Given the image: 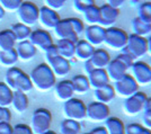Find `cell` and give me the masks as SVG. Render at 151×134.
Masks as SVG:
<instances>
[{
  "mask_svg": "<svg viewBox=\"0 0 151 134\" xmlns=\"http://www.w3.org/2000/svg\"><path fill=\"white\" fill-rule=\"evenodd\" d=\"M29 78L33 83V87L41 91H47L54 88L57 83V77L51 70L49 64L43 63L37 64L29 73Z\"/></svg>",
  "mask_w": 151,
  "mask_h": 134,
  "instance_id": "6da1fadb",
  "label": "cell"
},
{
  "mask_svg": "<svg viewBox=\"0 0 151 134\" xmlns=\"http://www.w3.org/2000/svg\"><path fill=\"white\" fill-rule=\"evenodd\" d=\"M5 82L13 91H22L27 94L34 88L29 75L17 67L8 68L5 75Z\"/></svg>",
  "mask_w": 151,
  "mask_h": 134,
  "instance_id": "7a4b0ae2",
  "label": "cell"
},
{
  "mask_svg": "<svg viewBox=\"0 0 151 134\" xmlns=\"http://www.w3.org/2000/svg\"><path fill=\"white\" fill-rule=\"evenodd\" d=\"M129 34L120 27L111 26L105 29L104 44L115 51H122L126 46Z\"/></svg>",
  "mask_w": 151,
  "mask_h": 134,
  "instance_id": "3957f363",
  "label": "cell"
},
{
  "mask_svg": "<svg viewBox=\"0 0 151 134\" xmlns=\"http://www.w3.org/2000/svg\"><path fill=\"white\" fill-rule=\"evenodd\" d=\"M63 114L65 118L82 121L87 116V105L79 98H70L63 102Z\"/></svg>",
  "mask_w": 151,
  "mask_h": 134,
  "instance_id": "277c9868",
  "label": "cell"
},
{
  "mask_svg": "<svg viewBox=\"0 0 151 134\" xmlns=\"http://www.w3.org/2000/svg\"><path fill=\"white\" fill-rule=\"evenodd\" d=\"M52 124V114L47 108H37L33 112L31 128L34 134H43L49 131Z\"/></svg>",
  "mask_w": 151,
  "mask_h": 134,
  "instance_id": "5b68a950",
  "label": "cell"
},
{
  "mask_svg": "<svg viewBox=\"0 0 151 134\" xmlns=\"http://www.w3.org/2000/svg\"><path fill=\"white\" fill-rule=\"evenodd\" d=\"M126 53H129L134 60H138L139 57H145V54H148V41L147 37L143 36H139L137 34H130L127 37L126 46L124 50Z\"/></svg>",
  "mask_w": 151,
  "mask_h": 134,
  "instance_id": "8992f818",
  "label": "cell"
},
{
  "mask_svg": "<svg viewBox=\"0 0 151 134\" xmlns=\"http://www.w3.org/2000/svg\"><path fill=\"white\" fill-rule=\"evenodd\" d=\"M38 13L40 8L34 2L23 1V4L17 9V17L19 19V23L31 27L38 21Z\"/></svg>",
  "mask_w": 151,
  "mask_h": 134,
  "instance_id": "52a82bcc",
  "label": "cell"
},
{
  "mask_svg": "<svg viewBox=\"0 0 151 134\" xmlns=\"http://www.w3.org/2000/svg\"><path fill=\"white\" fill-rule=\"evenodd\" d=\"M148 96L143 91H137L132 96L125 98V100L123 102V109L125 112L126 115L134 116L138 115L139 113L145 110V104L147 100Z\"/></svg>",
  "mask_w": 151,
  "mask_h": 134,
  "instance_id": "ba28073f",
  "label": "cell"
},
{
  "mask_svg": "<svg viewBox=\"0 0 151 134\" xmlns=\"http://www.w3.org/2000/svg\"><path fill=\"white\" fill-rule=\"evenodd\" d=\"M113 86L116 95L121 96V97H125V98L139 91V87H140L132 75L129 72L123 78H121L119 81L114 82Z\"/></svg>",
  "mask_w": 151,
  "mask_h": 134,
  "instance_id": "9c48e42d",
  "label": "cell"
},
{
  "mask_svg": "<svg viewBox=\"0 0 151 134\" xmlns=\"http://www.w3.org/2000/svg\"><path fill=\"white\" fill-rule=\"evenodd\" d=\"M130 70L139 86H147L151 83V67L148 62L135 60Z\"/></svg>",
  "mask_w": 151,
  "mask_h": 134,
  "instance_id": "30bf717a",
  "label": "cell"
},
{
  "mask_svg": "<svg viewBox=\"0 0 151 134\" xmlns=\"http://www.w3.org/2000/svg\"><path fill=\"white\" fill-rule=\"evenodd\" d=\"M111 110L107 104H103L99 102H91L87 105V116L93 122H105L109 117Z\"/></svg>",
  "mask_w": 151,
  "mask_h": 134,
  "instance_id": "8fae6325",
  "label": "cell"
},
{
  "mask_svg": "<svg viewBox=\"0 0 151 134\" xmlns=\"http://www.w3.org/2000/svg\"><path fill=\"white\" fill-rule=\"evenodd\" d=\"M28 41L36 49H40V50L44 52L46 51L47 47H50L51 45L53 44V38L51 36V34L47 31L42 29V28H37V29L32 31Z\"/></svg>",
  "mask_w": 151,
  "mask_h": 134,
  "instance_id": "7c38bea8",
  "label": "cell"
},
{
  "mask_svg": "<svg viewBox=\"0 0 151 134\" xmlns=\"http://www.w3.org/2000/svg\"><path fill=\"white\" fill-rule=\"evenodd\" d=\"M53 29H54V33L59 39H70L75 43H77L79 39V36L76 34L69 18L60 19V21L58 23L57 26Z\"/></svg>",
  "mask_w": 151,
  "mask_h": 134,
  "instance_id": "4fadbf2b",
  "label": "cell"
},
{
  "mask_svg": "<svg viewBox=\"0 0 151 134\" xmlns=\"http://www.w3.org/2000/svg\"><path fill=\"white\" fill-rule=\"evenodd\" d=\"M60 15L57 10H53L49 7L43 6L40 8L38 13V21L46 29H53L60 21Z\"/></svg>",
  "mask_w": 151,
  "mask_h": 134,
  "instance_id": "5bb4252c",
  "label": "cell"
},
{
  "mask_svg": "<svg viewBox=\"0 0 151 134\" xmlns=\"http://www.w3.org/2000/svg\"><path fill=\"white\" fill-rule=\"evenodd\" d=\"M105 27L101 25H88L85 28V39L93 46H99L104 43Z\"/></svg>",
  "mask_w": 151,
  "mask_h": 134,
  "instance_id": "9a60e30c",
  "label": "cell"
},
{
  "mask_svg": "<svg viewBox=\"0 0 151 134\" xmlns=\"http://www.w3.org/2000/svg\"><path fill=\"white\" fill-rule=\"evenodd\" d=\"M46 63L49 64L51 70L55 77H64L67 76L71 70V63L70 60L64 59L61 55H58L55 57H52L50 60H46Z\"/></svg>",
  "mask_w": 151,
  "mask_h": 134,
  "instance_id": "2e32d148",
  "label": "cell"
},
{
  "mask_svg": "<svg viewBox=\"0 0 151 134\" xmlns=\"http://www.w3.org/2000/svg\"><path fill=\"white\" fill-rule=\"evenodd\" d=\"M101 10V21L99 25L103 27H111L117 20L120 16V9L115 7L109 6L108 4H104L103 6L99 7Z\"/></svg>",
  "mask_w": 151,
  "mask_h": 134,
  "instance_id": "e0dca14e",
  "label": "cell"
},
{
  "mask_svg": "<svg viewBox=\"0 0 151 134\" xmlns=\"http://www.w3.org/2000/svg\"><path fill=\"white\" fill-rule=\"evenodd\" d=\"M105 69H106V72L108 75V78H109V81H113V82L119 81L129 71V69L116 57L111 60V62L108 63V65Z\"/></svg>",
  "mask_w": 151,
  "mask_h": 134,
  "instance_id": "ac0fdd59",
  "label": "cell"
},
{
  "mask_svg": "<svg viewBox=\"0 0 151 134\" xmlns=\"http://www.w3.org/2000/svg\"><path fill=\"white\" fill-rule=\"evenodd\" d=\"M87 77H88L90 88H94V90L101 88V87L106 86L108 83H111L108 75L106 72V69L95 68L94 70H91L87 75Z\"/></svg>",
  "mask_w": 151,
  "mask_h": 134,
  "instance_id": "d6986e66",
  "label": "cell"
},
{
  "mask_svg": "<svg viewBox=\"0 0 151 134\" xmlns=\"http://www.w3.org/2000/svg\"><path fill=\"white\" fill-rule=\"evenodd\" d=\"M15 50L17 52L18 60L20 61H29L37 54V49L32 44L28 39L18 42L15 46Z\"/></svg>",
  "mask_w": 151,
  "mask_h": 134,
  "instance_id": "ffe728a7",
  "label": "cell"
},
{
  "mask_svg": "<svg viewBox=\"0 0 151 134\" xmlns=\"http://www.w3.org/2000/svg\"><path fill=\"white\" fill-rule=\"evenodd\" d=\"M54 92L58 99L65 102L70 98H72L75 95V90L72 87V82L69 79H64L55 83L54 86Z\"/></svg>",
  "mask_w": 151,
  "mask_h": 134,
  "instance_id": "44dd1931",
  "label": "cell"
},
{
  "mask_svg": "<svg viewBox=\"0 0 151 134\" xmlns=\"http://www.w3.org/2000/svg\"><path fill=\"white\" fill-rule=\"evenodd\" d=\"M95 46L88 43L85 38L83 39H78V42L76 43V49H75V57L78 60H81V61H87L89 60L93 53L95 51Z\"/></svg>",
  "mask_w": 151,
  "mask_h": 134,
  "instance_id": "7402d4cb",
  "label": "cell"
},
{
  "mask_svg": "<svg viewBox=\"0 0 151 134\" xmlns=\"http://www.w3.org/2000/svg\"><path fill=\"white\" fill-rule=\"evenodd\" d=\"M89 60H90V62L93 63L95 68L105 69L108 65V63L111 62L112 57L105 49H95L94 53H93V55Z\"/></svg>",
  "mask_w": 151,
  "mask_h": 134,
  "instance_id": "603a6c76",
  "label": "cell"
},
{
  "mask_svg": "<svg viewBox=\"0 0 151 134\" xmlns=\"http://www.w3.org/2000/svg\"><path fill=\"white\" fill-rule=\"evenodd\" d=\"M94 95H95V98H96V102L107 104V102H112L114 98H115L116 92H115L113 85L112 83H108V85L101 87V88L95 89Z\"/></svg>",
  "mask_w": 151,
  "mask_h": 134,
  "instance_id": "cb8c5ba5",
  "label": "cell"
},
{
  "mask_svg": "<svg viewBox=\"0 0 151 134\" xmlns=\"http://www.w3.org/2000/svg\"><path fill=\"white\" fill-rule=\"evenodd\" d=\"M16 44H17V41L13 32L10 31V28L0 31V51L13 50L15 49Z\"/></svg>",
  "mask_w": 151,
  "mask_h": 134,
  "instance_id": "d4e9b609",
  "label": "cell"
},
{
  "mask_svg": "<svg viewBox=\"0 0 151 134\" xmlns=\"http://www.w3.org/2000/svg\"><path fill=\"white\" fill-rule=\"evenodd\" d=\"M58 47V52L59 54L64 59H72L75 57V49L76 43L70 41V39H59L55 43Z\"/></svg>",
  "mask_w": 151,
  "mask_h": 134,
  "instance_id": "484cf974",
  "label": "cell"
},
{
  "mask_svg": "<svg viewBox=\"0 0 151 134\" xmlns=\"http://www.w3.org/2000/svg\"><path fill=\"white\" fill-rule=\"evenodd\" d=\"M105 128L108 134H125V125L116 116H109L105 121Z\"/></svg>",
  "mask_w": 151,
  "mask_h": 134,
  "instance_id": "4316f807",
  "label": "cell"
},
{
  "mask_svg": "<svg viewBox=\"0 0 151 134\" xmlns=\"http://www.w3.org/2000/svg\"><path fill=\"white\" fill-rule=\"evenodd\" d=\"M12 105H13L14 109L17 113H24L28 108L29 105V100L28 97L25 92L22 91H14L13 100H12Z\"/></svg>",
  "mask_w": 151,
  "mask_h": 134,
  "instance_id": "83f0119b",
  "label": "cell"
},
{
  "mask_svg": "<svg viewBox=\"0 0 151 134\" xmlns=\"http://www.w3.org/2000/svg\"><path fill=\"white\" fill-rule=\"evenodd\" d=\"M72 87L75 90V94H86L90 89V85H89L88 77L85 75H76L71 79Z\"/></svg>",
  "mask_w": 151,
  "mask_h": 134,
  "instance_id": "f1b7e54d",
  "label": "cell"
},
{
  "mask_svg": "<svg viewBox=\"0 0 151 134\" xmlns=\"http://www.w3.org/2000/svg\"><path fill=\"white\" fill-rule=\"evenodd\" d=\"M10 31H12L13 34L15 35L17 43L28 39V38H29V35H31V33H32L31 27L27 25H24V24H22V23L13 24L12 27H10Z\"/></svg>",
  "mask_w": 151,
  "mask_h": 134,
  "instance_id": "f546056e",
  "label": "cell"
},
{
  "mask_svg": "<svg viewBox=\"0 0 151 134\" xmlns=\"http://www.w3.org/2000/svg\"><path fill=\"white\" fill-rule=\"evenodd\" d=\"M132 29L133 34H137L139 36L145 37L148 35H151V24L143 21L138 16L132 19Z\"/></svg>",
  "mask_w": 151,
  "mask_h": 134,
  "instance_id": "4dcf8cb0",
  "label": "cell"
},
{
  "mask_svg": "<svg viewBox=\"0 0 151 134\" xmlns=\"http://www.w3.org/2000/svg\"><path fill=\"white\" fill-rule=\"evenodd\" d=\"M60 131H61V134H80V131H81L80 122L64 118L61 122Z\"/></svg>",
  "mask_w": 151,
  "mask_h": 134,
  "instance_id": "1f68e13d",
  "label": "cell"
},
{
  "mask_svg": "<svg viewBox=\"0 0 151 134\" xmlns=\"http://www.w3.org/2000/svg\"><path fill=\"white\" fill-rule=\"evenodd\" d=\"M82 14H83L85 21L88 25H99V21H101V10H99V7L97 6V5L89 7L88 9H86Z\"/></svg>",
  "mask_w": 151,
  "mask_h": 134,
  "instance_id": "d6a6232c",
  "label": "cell"
},
{
  "mask_svg": "<svg viewBox=\"0 0 151 134\" xmlns=\"http://www.w3.org/2000/svg\"><path fill=\"white\" fill-rule=\"evenodd\" d=\"M18 62V55L15 49L9 51H0V63L5 67L12 68Z\"/></svg>",
  "mask_w": 151,
  "mask_h": 134,
  "instance_id": "836d02e7",
  "label": "cell"
},
{
  "mask_svg": "<svg viewBox=\"0 0 151 134\" xmlns=\"http://www.w3.org/2000/svg\"><path fill=\"white\" fill-rule=\"evenodd\" d=\"M14 91L6 85L5 81H0V106L8 107L12 105Z\"/></svg>",
  "mask_w": 151,
  "mask_h": 134,
  "instance_id": "e575fe53",
  "label": "cell"
},
{
  "mask_svg": "<svg viewBox=\"0 0 151 134\" xmlns=\"http://www.w3.org/2000/svg\"><path fill=\"white\" fill-rule=\"evenodd\" d=\"M138 17L143 21L151 24V1H145L138 7Z\"/></svg>",
  "mask_w": 151,
  "mask_h": 134,
  "instance_id": "d590c367",
  "label": "cell"
},
{
  "mask_svg": "<svg viewBox=\"0 0 151 134\" xmlns=\"http://www.w3.org/2000/svg\"><path fill=\"white\" fill-rule=\"evenodd\" d=\"M23 0H0V6L8 11H17Z\"/></svg>",
  "mask_w": 151,
  "mask_h": 134,
  "instance_id": "8d00e7d4",
  "label": "cell"
},
{
  "mask_svg": "<svg viewBox=\"0 0 151 134\" xmlns=\"http://www.w3.org/2000/svg\"><path fill=\"white\" fill-rule=\"evenodd\" d=\"M73 2V8L78 13H83L89 7L96 5L95 0H72Z\"/></svg>",
  "mask_w": 151,
  "mask_h": 134,
  "instance_id": "74e56055",
  "label": "cell"
},
{
  "mask_svg": "<svg viewBox=\"0 0 151 134\" xmlns=\"http://www.w3.org/2000/svg\"><path fill=\"white\" fill-rule=\"evenodd\" d=\"M116 59H119L122 63L125 65L126 68L130 70L131 69V67H132V64L134 63V59H133L129 53H126L125 51H121V53L116 57Z\"/></svg>",
  "mask_w": 151,
  "mask_h": 134,
  "instance_id": "f35d334b",
  "label": "cell"
},
{
  "mask_svg": "<svg viewBox=\"0 0 151 134\" xmlns=\"http://www.w3.org/2000/svg\"><path fill=\"white\" fill-rule=\"evenodd\" d=\"M70 21H71V25L73 27V29H75L76 34L79 36L80 34L85 32V24H83V21H82L81 19L77 18V17H69Z\"/></svg>",
  "mask_w": 151,
  "mask_h": 134,
  "instance_id": "ab89813d",
  "label": "cell"
},
{
  "mask_svg": "<svg viewBox=\"0 0 151 134\" xmlns=\"http://www.w3.org/2000/svg\"><path fill=\"white\" fill-rule=\"evenodd\" d=\"M13 134H34L29 125L24 124V123H19L13 126Z\"/></svg>",
  "mask_w": 151,
  "mask_h": 134,
  "instance_id": "60d3db41",
  "label": "cell"
},
{
  "mask_svg": "<svg viewBox=\"0 0 151 134\" xmlns=\"http://www.w3.org/2000/svg\"><path fill=\"white\" fill-rule=\"evenodd\" d=\"M145 126L139 123H131L125 126V134H141Z\"/></svg>",
  "mask_w": 151,
  "mask_h": 134,
  "instance_id": "b9f144b4",
  "label": "cell"
},
{
  "mask_svg": "<svg viewBox=\"0 0 151 134\" xmlns=\"http://www.w3.org/2000/svg\"><path fill=\"white\" fill-rule=\"evenodd\" d=\"M45 2V6L51 8V9H53V10H59V9H61L64 5H65V2H67V0H44Z\"/></svg>",
  "mask_w": 151,
  "mask_h": 134,
  "instance_id": "7bdbcfd3",
  "label": "cell"
},
{
  "mask_svg": "<svg viewBox=\"0 0 151 134\" xmlns=\"http://www.w3.org/2000/svg\"><path fill=\"white\" fill-rule=\"evenodd\" d=\"M12 120V113L8 107L0 106V123L1 122H10Z\"/></svg>",
  "mask_w": 151,
  "mask_h": 134,
  "instance_id": "ee69618b",
  "label": "cell"
},
{
  "mask_svg": "<svg viewBox=\"0 0 151 134\" xmlns=\"http://www.w3.org/2000/svg\"><path fill=\"white\" fill-rule=\"evenodd\" d=\"M58 55H60L59 52H58V47H57V45L53 43L50 47L46 49V51H45V57H46V60H50V59L55 57H58Z\"/></svg>",
  "mask_w": 151,
  "mask_h": 134,
  "instance_id": "f6af8a7d",
  "label": "cell"
},
{
  "mask_svg": "<svg viewBox=\"0 0 151 134\" xmlns=\"http://www.w3.org/2000/svg\"><path fill=\"white\" fill-rule=\"evenodd\" d=\"M0 134H13V125L10 122L0 123Z\"/></svg>",
  "mask_w": 151,
  "mask_h": 134,
  "instance_id": "bcb514c9",
  "label": "cell"
},
{
  "mask_svg": "<svg viewBox=\"0 0 151 134\" xmlns=\"http://www.w3.org/2000/svg\"><path fill=\"white\" fill-rule=\"evenodd\" d=\"M142 118H143V123H145V128L151 130V109L143 110Z\"/></svg>",
  "mask_w": 151,
  "mask_h": 134,
  "instance_id": "7dc6e473",
  "label": "cell"
},
{
  "mask_svg": "<svg viewBox=\"0 0 151 134\" xmlns=\"http://www.w3.org/2000/svg\"><path fill=\"white\" fill-rule=\"evenodd\" d=\"M124 2H125V0H106V4H108L112 7H115V8H119V9L123 6Z\"/></svg>",
  "mask_w": 151,
  "mask_h": 134,
  "instance_id": "c3c4849f",
  "label": "cell"
},
{
  "mask_svg": "<svg viewBox=\"0 0 151 134\" xmlns=\"http://www.w3.org/2000/svg\"><path fill=\"white\" fill-rule=\"evenodd\" d=\"M88 134H108V132L105 128V126H97V128H93Z\"/></svg>",
  "mask_w": 151,
  "mask_h": 134,
  "instance_id": "681fc988",
  "label": "cell"
},
{
  "mask_svg": "<svg viewBox=\"0 0 151 134\" xmlns=\"http://www.w3.org/2000/svg\"><path fill=\"white\" fill-rule=\"evenodd\" d=\"M83 68H85V71H86V73H87V75H88L91 70H94L95 69V67L93 65V63L90 62V60L85 61V65H83Z\"/></svg>",
  "mask_w": 151,
  "mask_h": 134,
  "instance_id": "f907efd6",
  "label": "cell"
},
{
  "mask_svg": "<svg viewBox=\"0 0 151 134\" xmlns=\"http://www.w3.org/2000/svg\"><path fill=\"white\" fill-rule=\"evenodd\" d=\"M147 109H151V97H148L147 100H145V110H147Z\"/></svg>",
  "mask_w": 151,
  "mask_h": 134,
  "instance_id": "816d5d0a",
  "label": "cell"
},
{
  "mask_svg": "<svg viewBox=\"0 0 151 134\" xmlns=\"http://www.w3.org/2000/svg\"><path fill=\"white\" fill-rule=\"evenodd\" d=\"M148 41V53L151 55V35H149V37L147 38Z\"/></svg>",
  "mask_w": 151,
  "mask_h": 134,
  "instance_id": "f5cc1de1",
  "label": "cell"
},
{
  "mask_svg": "<svg viewBox=\"0 0 151 134\" xmlns=\"http://www.w3.org/2000/svg\"><path fill=\"white\" fill-rule=\"evenodd\" d=\"M5 15H6V10H5L2 7L0 6V20H1V19H4Z\"/></svg>",
  "mask_w": 151,
  "mask_h": 134,
  "instance_id": "db71d44e",
  "label": "cell"
},
{
  "mask_svg": "<svg viewBox=\"0 0 151 134\" xmlns=\"http://www.w3.org/2000/svg\"><path fill=\"white\" fill-rule=\"evenodd\" d=\"M141 134H151V130H150V128H145V130L142 131V133H141Z\"/></svg>",
  "mask_w": 151,
  "mask_h": 134,
  "instance_id": "11a10c76",
  "label": "cell"
},
{
  "mask_svg": "<svg viewBox=\"0 0 151 134\" xmlns=\"http://www.w3.org/2000/svg\"><path fill=\"white\" fill-rule=\"evenodd\" d=\"M43 134H57L54 131H51V130H49V131H46L45 133H43Z\"/></svg>",
  "mask_w": 151,
  "mask_h": 134,
  "instance_id": "9f6ffc18",
  "label": "cell"
},
{
  "mask_svg": "<svg viewBox=\"0 0 151 134\" xmlns=\"http://www.w3.org/2000/svg\"><path fill=\"white\" fill-rule=\"evenodd\" d=\"M149 64H150V67H151V59H150V62H149Z\"/></svg>",
  "mask_w": 151,
  "mask_h": 134,
  "instance_id": "6f0895ef",
  "label": "cell"
},
{
  "mask_svg": "<svg viewBox=\"0 0 151 134\" xmlns=\"http://www.w3.org/2000/svg\"><path fill=\"white\" fill-rule=\"evenodd\" d=\"M83 134H88V133H83Z\"/></svg>",
  "mask_w": 151,
  "mask_h": 134,
  "instance_id": "680465c9",
  "label": "cell"
}]
</instances>
